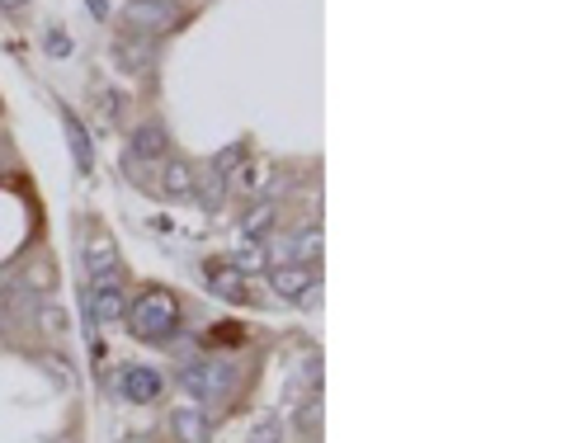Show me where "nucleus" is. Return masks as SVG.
I'll list each match as a JSON object with an SVG mask.
<instances>
[{"mask_svg": "<svg viewBox=\"0 0 566 443\" xmlns=\"http://www.w3.org/2000/svg\"><path fill=\"white\" fill-rule=\"evenodd\" d=\"M128 326H133L137 340L166 344V340L180 330V303H176V293H161V288L142 293L137 303L128 307Z\"/></svg>", "mask_w": 566, "mask_h": 443, "instance_id": "f257e3e1", "label": "nucleus"}, {"mask_svg": "<svg viewBox=\"0 0 566 443\" xmlns=\"http://www.w3.org/2000/svg\"><path fill=\"white\" fill-rule=\"evenodd\" d=\"M176 20H180L176 0H128V5H123V24H128L133 38H161V34H170Z\"/></svg>", "mask_w": 566, "mask_h": 443, "instance_id": "f03ea898", "label": "nucleus"}, {"mask_svg": "<svg viewBox=\"0 0 566 443\" xmlns=\"http://www.w3.org/2000/svg\"><path fill=\"white\" fill-rule=\"evenodd\" d=\"M180 383L194 401H223L236 383V368L231 363H189V368L180 373Z\"/></svg>", "mask_w": 566, "mask_h": 443, "instance_id": "7ed1b4c3", "label": "nucleus"}, {"mask_svg": "<svg viewBox=\"0 0 566 443\" xmlns=\"http://www.w3.org/2000/svg\"><path fill=\"white\" fill-rule=\"evenodd\" d=\"M86 316H90V326H114V321H123V316H128V293H123L114 279H100L90 288V297H86Z\"/></svg>", "mask_w": 566, "mask_h": 443, "instance_id": "20e7f679", "label": "nucleus"}, {"mask_svg": "<svg viewBox=\"0 0 566 443\" xmlns=\"http://www.w3.org/2000/svg\"><path fill=\"white\" fill-rule=\"evenodd\" d=\"M114 391L123 401H133V406H147L161 397V373L147 368V363H128L118 377H114Z\"/></svg>", "mask_w": 566, "mask_h": 443, "instance_id": "39448f33", "label": "nucleus"}, {"mask_svg": "<svg viewBox=\"0 0 566 443\" xmlns=\"http://www.w3.org/2000/svg\"><path fill=\"white\" fill-rule=\"evenodd\" d=\"M203 283H208V293L223 297V303H246L250 297V279L231 260H213L208 269H203Z\"/></svg>", "mask_w": 566, "mask_h": 443, "instance_id": "423d86ee", "label": "nucleus"}, {"mask_svg": "<svg viewBox=\"0 0 566 443\" xmlns=\"http://www.w3.org/2000/svg\"><path fill=\"white\" fill-rule=\"evenodd\" d=\"M86 269H90V279L100 283V279H114V269H118V250L114 241H109V231L104 227H94L86 236Z\"/></svg>", "mask_w": 566, "mask_h": 443, "instance_id": "0eeeda50", "label": "nucleus"}, {"mask_svg": "<svg viewBox=\"0 0 566 443\" xmlns=\"http://www.w3.org/2000/svg\"><path fill=\"white\" fill-rule=\"evenodd\" d=\"M170 147H166V128L161 123H142L133 133V147H128V166L133 161H166Z\"/></svg>", "mask_w": 566, "mask_h": 443, "instance_id": "6e6552de", "label": "nucleus"}, {"mask_svg": "<svg viewBox=\"0 0 566 443\" xmlns=\"http://www.w3.org/2000/svg\"><path fill=\"white\" fill-rule=\"evenodd\" d=\"M61 114V128H67V147H71V161L81 175H90V166H94V151H90V133H86V123L71 114V109H57Z\"/></svg>", "mask_w": 566, "mask_h": 443, "instance_id": "1a4fd4ad", "label": "nucleus"}, {"mask_svg": "<svg viewBox=\"0 0 566 443\" xmlns=\"http://www.w3.org/2000/svg\"><path fill=\"white\" fill-rule=\"evenodd\" d=\"M270 283H274V293H279V297L297 303V297L312 288V269H303V264H279L274 274H270Z\"/></svg>", "mask_w": 566, "mask_h": 443, "instance_id": "9d476101", "label": "nucleus"}, {"mask_svg": "<svg viewBox=\"0 0 566 443\" xmlns=\"http://www.w3.org/2000/svg\"><path fill=\"white\" fill-rule=\"evenodd\" d=\"M170 430H176L180 443H208V420H203V410H194V406H180L176 416H170Z\"/></svg>", "mask_w": 566, "mask_h": 443, "instance_id": "9b49d317", "label": "nucleus"}, {"mask_svg": "<svg viewBox=\"0 0 566 443\" xmlns=\"http://www.w3.org/2000/svg\"><path fill=\"white\" fill-rule=\"evenodd\" d=\"M161 189H166L170 198L194 194V170H189V161H180V156H166V166H161Z\"/></svg>", "mask_w": 566, "mask_h": 443, "instance_id": "f8f14e48", "label": "nucleus"}, {"mask_svg": "<svg viewBox=\"0 0 566 443\" xmlns=\"http://www.w3.org/2000/svg\"><path fill=\"white\" fill-rule=\"evenodd\" d=\"M114 57L123 61V71H142V67L151 61V38H137V43H133V34H128V38H118Z\"/></svg>", "mask_w": 566, "mask_h": 443, "instance_id": "ddd939ff", "label": "nucleus"}, {"mask_svg": "<svg viewBox=\"0 0 566 443\" xmlns=\"http://www.w3.org/2000/svg\"><path fill=\"white\" fill-rule=\"evenodd\" d=\"M321 227H307L303 236H297V241H293V255H288V264H303V269H312V264H317L321 260Z\"/></svg>", "mask_w": 566, "mask_h": 443, "instance_id": "4468645a", "label": "nucleus"}, {"mask_svg": "<svg viewBox=\"0 0 566 443\" xmlns=\"http://www.w3.org/2000/svg\"><path fill=\"white\" fill-rule=\"evenodd\" d=\"M236 269H241V274L250 279V274H260V269L264 264H270V250H264V241H250V236H246V241H241V250H236V260H231Z\"/></svg>", "mask_w": 566, "mask_h": 443, "instance_id": "2eb2a0df", "label": "nucleus"}, {"mask_svg": "<svg viewBox=\"0 0 566 443\" xmlns=\"http://www.w3.org/2000/svg\"><path fill=\"white\" fill-rule=\"evenodd\" d=\"M34 321H38V330L43 336H67V311H61L57 303H38V311H34Z\"/></svg>", "mask_w": 566, "mask_h": 443, "instance_id": "dca6fc26", "label": "nucleus"}, {"mask_svg": "<svg viewBox=\"0 0 566 443\" xmlns=\"http://www.w3.org/2000/svg\"><path fill=\"white\" fill-rule=\"evenodd\" d=\"M223 194H227V175L208 170V175H203V184H199V203H203L208 213H217V208H223Z\"/></svg>", "mask_w": 566, "mask_h": 443, "instance_id": "f3484780", "label": "nucleus"}, {"mask_svg": "<svg viewBox=\"0 0 566 443\" xmlns=\"http://www.w3.org/2000/svg\"><path fill=\"white\" fill-rule=\"evenodd\" d=\"M270 222H274V203H256V208L246 213V222H241V236H250V241H260V236L270 231Z\"/></svg>", "mask_w": 566, "mask_h": 443, "instance_id": "a211bd4d", "label": "nucleus"}, {"mask_svg": "<svg viewBox=\"0 0 566 443\" xmlns=\"http://www.w3.org/2000/svg\"><path fill=\"white\" fill-rule=\"evenodd\" d=\"M241 161H246V141H231L227 151H217V156H213V170H217V175H227V170H236Z\"/></svg>", "mask_w": 566, "mask_h": 443, "instance_id": "6ab92c4d", "label": "nucleus"}, {"mask_svg": "<svg viewBox=\"0 0 566 443\" xmlns=\"http://www.w3.org/2000/svg\"><path fill=\"white\" fill-rule=\"evenodd\" d=\"M246 443H279V424H274V420H260L256 430H250Z\"/></svg>", "mask_w": 566, "mask_h": 443, "instance_id": "aec40b11", "label": "nucleus"}, {"mask_svg": "<svg viewBox=\"0 0 566 443\" xmlns=\"http://www.w3.org/2000/svg\"><path fill=\"white\" fill-rule=\"evenodd\" d=\"M38 363H43V368H47V373H53V377H57V383H61V387H71V373H67V359H38Z\"/></svg>", "mask_w": 566, "mask_h": 443, "instance_id": "412c9836", "label": "nucleus"}, {"mask_svg": "<svg viewBox=\"0 0 566 443\" xmlns=\"http://www.w3.org/2000/svg\"><path fill=\"white\" fill-rule=\"evenodd\" d=\"M317 303H321V283H312V288L297 297V307H317Z\"/></svg>", "mask_w": 566, "mask_h": 443, "instance_id": "4be33fe9", "label": "nucleus"}, {"mask_svg": "<svg viewBox=\"0 0 566 443\" xmlns=\"http://www.w3.org/2000/svg\"><path fill=\"white\" fill-rule=\"evenodd\" d=\"M47 47H53V53H71V38L67 34H53V38H47Z\"/></svg>", "mask_w": 566, "mask_h": 443, "instance_id": "5701e85b", "label": "nucleus"}, {"mask_svg": "<svg viewBox=\"0 0 566 443\" xmlns=\"http://www.w3.org/2000/svg\"><path fill=\"white\" fill-rule=\"evenodd\" d=\"M86 5H90L94 20H104V14H109V0H86Z\"/></svg>", "mask_w": 566, "mask_h": 443, "instance_id": "b1692460", "label": "nucleus"}, {"mask_svg": "<svg viewBox=\"0 0 566 443\" xmlns=\"http://www.w3.org/2000/svg\"><path fill=\"white\" fill-rule=\"evenodd\" d=\"M10 279H14V264H0V293L10 288Z\"/></svg>", "mask_w": 566, "mask_h": 443, "instance_id": "393cba45", "label": "nucleus"}, {"mask_svg": "<svg viewBox=\"0 0 566 443\" xmlns=\"http://www.w3.org/2000/svg\"><path fill=\"white\" fill-rule=\"evenodd\" d=\"M29 5V0H0V10H10V14H20Z\"/></svg>", "mask_w": 566, "mask_h": 443, "instance_id": "a878e982", "label": "nucleus"}, {"mask_svg": "<svg viewBox=\"0 0 566 443\" xmlns=\"http://www.w3.org/2000/svg\"><path fill=\"white\" fill-rule=\"evenodd\" d=\"M57 443H71V439H57Z\"/></svg>", "mask_w": 566, "mask_h": 443, "instance_id": "bb28decb", "label": "nucleus"}]
</instances>
